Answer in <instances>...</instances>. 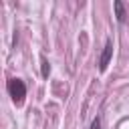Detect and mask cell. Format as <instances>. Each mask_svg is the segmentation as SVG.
<instances>
[{
  "label": "cell",
  "mask_w": 129,
  "mask_h": 129,
  "mask_svg": "<svg viewBox=\"0 0 129 129\" xmlns=\"http://www.w3.org/2000/svg\"><path fill=\"white\" fill-rule=\"evenodd\" d=\"M8 93H10V97L16 105H22L24 97H26V85L20 79H10L8 81Z\"/></svg>",
  "instance_id": "6da1fadb"
},
{
  "label": "cell",
  "mask_w": 129,
  "mask_h": 129,
  "mask_svg": "<svg viewBox=\"0 0 129 129\" xmlns=\"http://www.w3.org/2000/svg\"><path fill=\"white\" fill-rule=\"evenodd\" d=\"M111 56H113V42L107 40V42H105V48H103V52H101V58H99V71H101V73L107 71Z\"/></svg>",
  "instance_id": "7a4b0ae2"
},
{
  "label": "cell",
  "mask_w": 129,
  "mask_h": 129,
  "mask_svg": "<svg viewBox=\"0 0 129 129\" xmlns=\"http://www.w3.org/2000/svg\"><path fill=\"white\" fill-rule=\"evenodd\" d=\"M113 8H115V16H117V20L123 24V22L127 20V14H125V6H123V2H121V0H115V2H113Z\"/></svg>",
  "instance_id": "3957f363"
},
{
  "label": "cell",
  "mask_w": 129,
  "mask_h": 129,
  "mask_svg": "<svg viewBox=\"0 0 129 129\" xmlns=\"http://www.w3.org/2000/svg\"><path fill=\"white\" fill-rule=\"evenodd\" d=\"M40 73H42V77H44V79L50 75V64H48L46 56H42V58H40Z\"/></svg>",
  "instance_id": "277c9868"
},
{
  "label": "cell",
  "mask_w": 129,
  "mask_h": 129,
  "mask_svg": "<svg viewBox=\"0 0 129 129\" xmlns=\"http://www.w3.org/2000/svg\"><path fill=\"white\" fill-rule=\"evenodd\" d=\"M91 129H101V119H99V117H95V119H93V123H91Z\"/></svg>",
  "instance_id": "5b68a950"
}]
</instances>
